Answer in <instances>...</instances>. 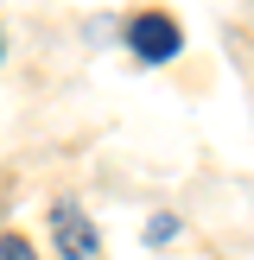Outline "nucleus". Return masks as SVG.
Here are the masks:
<instances>
[{
    "instance_id": "obj_1",
    "label": "nucleus",
    "mask_w": 254,
    "mask_h": 260,
    "mask_svg": "<svg viewBox=\"0 0 254 260\" xmlns=\"http://www.w3.org/2000/svg\"><path fill=\"white\" fill-rule=\"evenodd\" d=\"M127 45H134L146 63H165V57L184 51V32H178V19H165V13H140V19L127 25Z\"/></svg>"
},
{
    "instance_id": "obj_2",
    "label": "nucleus",
    "mask_w": 254,
    "mask_h": 260,
    "mask_svg": "<svg viewBox=\"0 0 254 260\" xmlns=\"http://www.w3.org/2000/svg\"><path fill=\"white\" fill-rule=\"evenodd\" d=\"M51 235H57L64 260H96L102 241H96V222H89L76 203H51Z\"/></svg>"
},
{
    "instance_id": "obj_3",
    "label": "nucleus",
    "mask_w": 254,
    "mask_h": 260,
    "mask_svg": "<svg viewBox=\"0 0 254 260\" xmlns=\"http://www.w3.org/2000/svg\"><path fill=\"white\" fill-rule=\"evenodd\" d=\"M0 260H32V248H25L19 235H0Z\"/></svg>"
}]
</instances>
